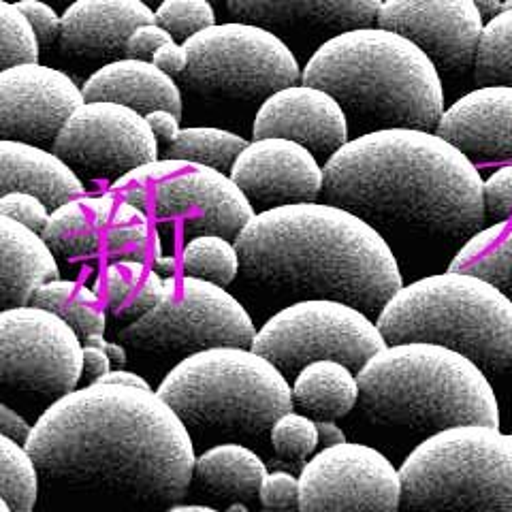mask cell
Listing matches in <instances>:
<instances>
[{"mask_svg": "<svg viewBox=\"0 0 512 512\" xmlns=\"http://www.w3.org/2000/svg\"><path fill=\"white\" fill-rule=\"evenodd\" d=\"M156 24L163 26L175 41L186 43L190 37L216 26V11L212 0H165L156 7Z\"/></svg>", "mask_w": 512, "mask_h": 512, "instance_id": "37", "label": "cell"}, {"mask_svg": "<svg viewBox=\"0 0 512 512\" xmlns=\"http://www.w3.org/2000/svg\"><path fill=\"white\" fill-rule=\"evenodd\" d=\"M178 261L173 259V256H160V259H156L154 263V269L158 271V274H163L165 278H171V276H178Z\"/></svg>", "mask_w": 512, "mask_h": 512, "instance_id": "53", "label": "cell"}, {"mask_svg": "<svg viewBox=\"0 0 512 512\" xmlns=\"http://www.w3.org/2000/svg\"><path fill=\"white\" fill-rule=\"evenodd\" d=\"M180 267L184 276L227 286L242 271V261H239L237 246L231 239L220 235H201L186 242Z\"/></svg>", "mask_w": 512, "mask_h": 512, "instance_id": "32", "label": "cell"}, {"mask_svg": "<svg viewBox=\"0 0 512 512\" xmlns=\"http://www.w3.org/2000/svg\"><path fill=\"white\" fill-rule=\"evenodd\" d=\"M293 397L314 421H335L359 402V378L340 361H316L295 376Z\"/></svg>", "mask_w": 512, "mask_h": 512, "instance_id": "27", "label": "cell"}, {"mask_svg": "<svg viewBox=\"0 0 512 512\" xmlns=\"http://www.w3.org/2000/svg\"><path fill=\"white\" fill-rule=\"evenodd\" d=\"M0 28H3V71L20 64L39 62L41 41L26 15L11 0H0Z\"/></svg>", "mask_w": 512, "mask_h": 512, "instance_id": "36", "label": "cell"}, {"mask_svg": "<svg viewBox=\"0 0 512 512\" xmlns=\"http://www.w3.org/2000/svg\"><path fill=\"white\" fill-rule=\"evenodd\" d=\"M229 512H248V510H246L244 504H233V506L229 508Z\"/></svg>", "mask_w": 512, "mask_h": 512, "instance_id": "57", "label": "cell"}, {"mask_svg": "<svg viewBox=\"0 0 512 512\" xmlns=\"http://www.w3.org/2000/svg\"><path fill=\"white\" fill-rule=\"evenodd\" d=\"M348 133V116L342 105L329 92L306 84L271 94L256 111L252 126L254 139L295 141L325 163L350 141Z\"/></svg>", "mask_w": 512, "mask_h": 512, "instance_id": "19", "label": "cell"}, {"mask_svg": "<svg viewBox=\"0 0 512 512\" xmlns=\"http://www.w3.org/2000/svg\"><path fill=\"white\" fill-rule=\"evenodd\" d=\"M148 265L143 261H116L111 263L101 276L103 299L111 312H118L131 299L139 282L146 278Z\"/></svg>", "mask_w": 512, "mask_h": 512, "instance_id": "40", "label": "cell"}, {"mask_svg": "<svg viewBox=\"0 0 512 512\" xmlns=\"http://www.w3.org/2000/svg\"><path fill=\"white\" fill-rule=\"evenodd\" d=\"M0 190L28 192L50 210L84 197V182L77 171L52 150L24 141H0Z\"/></svg>", "mask_w": 512, "mask_h": 512, "instance_id": "23", "label": "cell"}, {"mask_svg": "<svg viewBox=\"0 0 512 512\" xmlns=\"http://www.w3.org/2000/svg\"><path fill=\"white\" fill-rule=\"evenodd\" d=\"M167 512H220V510L210 508V506H197V504H192V506H173V508H169Z\"/></svg>", "mask_w": 512, "mask_h": 512, "instance_id": "56", "label": "cell"}, {"mask_svg": "<svg viewBox=\"0 0 512 512\" xmlns=\"http://www.w3.org/2000/svg\"><path fill=\"white\" fill-rule=\"evenodd\" d=\"M45 3H47V0H45ZM56 3H67V0H56ZM71 3H75V0H69V5Z\"/></svg>", "mask_w": 512, "mask_h": 512, "instance_id": "59", "label": "cell"}, {"mask_svg": "<svg viewBox=\"0 0 512 512\" xmlns=\"http://www.w3.org/2000/svg\"><path fill=\"white\" fill-rule=\"evenodd\" d=\"M195 474L222 498H252L269 474L265 461L242 444H220L197 457Z\"/></svg>", "mask_w": 512, "mask_h": 512, "instance_id": "28", "label": "cell"}, {"mask_svg": "<svg viewBox=\"0 0 512 512\" xmlns=\"http://www.w3.org/2000/svg\"><path fill=\"white\" fill-rule=\"evenodd\" d=\"M256 327L224 286L190 276L165 278V295L143 318L128 323L120 340L150 355H197L203 350L252 348Z\"/></svg>", "mask_w": 512, "mask_h": 512, "instance_id": "10", "label": "cell"}, {"mask_svg": "<svg viewBox=\"0 0 512 512\" xmlns=\"http://www.w3.org/2000/svg\"><path fill=\"white\" fill-rule=\"evenodd\" d=\"M99 382L103 384H122V387H137V389H146L152 391L150 384L143 380L141 376L133 374V372H126V370H111L107 376H103ZM96 384V382H94Z\"/></svg>", "mask_w": 512, "mask_h": 512, "instance_id": "51", "label": "cell"}, {"mask_svg": "<svg viewBox=\"0 0 512 512\" xmlns=\"http://www.w3.org/2000/svg\"><path fill=\"white\" fill-rule=\"evenodd\" d=\"M86 103L84 90L58 69L20 64L0 71V135L32 146H54L64 124Z\"/></svg>", "mask_w": 512, "mask_h": 512, "instance_id": "17", "label": "cell"}, {"mask_svg": "<svg viewBox=\"0 0 512 512\" xmlns=\"http://www.w3.org/2000/svg\"><path fill=\"white\" fill-rule=\"evenodd\" d=\"M163 224H178L184 235H220L235 239L256 216V207L229 173L190 165L158 188L152 203Z\"/></svg>", "mask_w": 512, "mask_h": 512, "instance_id": "16", "label": "cell"}, {"mask_svg": "<svg viewBox=\"0 0 512 512\" xmlns=\"http://www.w3.org/2000/svg\"><path fill=\"white\" fill-rule=\"evenodd\" d=\"M504 7H512V0H504Z\"/></svg>", "mask_w": 512, "mask_h": 512, "instance_id": "60", "label": "cell"}, {"mask_svg": "<svg viewBox=\"0 0 512 512\" xmlns=\"http://www.w3.org/2000/svg\"><path fill=\"white\" fill-rule=\"evenodd\" d=\"M24 446L52 483L150 504L180 500L197 463L163 397L103 382L56 399Z\"/></svg>", "mask_w": 512, "mask_h": 512, "instance_id": "1", "label": "cell"}, {"mask_svg": "<svg viewBox=\"0 0 512 512\" xmlns=\"http://www.w3.org/2000/svg\"><path fill=\"white\" fill-rule=\"evenodd\" d=\"M86 101L120 103L148 116L156 109H169L182 116V92L173 77L150 60L122 58L103 64L82 86Z\"/></svg>", "mask_w": 512, "mask_h": 512, "instance_id": "24", "label": "cell"}, {"mask_svg": "<svg viewBox=\"0 0 512 512\" xmlns=\"http://www.w3.org/2000/svg\"><path fill=\"white\" fill-rule=\"evenodd\" d=\"M105 254L111 261H152L160 259V239L141 207L120 201L105 235Z\"/></svg>", "mask_w": 512, "mask_h": 512, "instance_id": "31", "label": "cell"}, {"mask_svg": "<svg viewBox=\"0 0 512 512\" xmlns=\"http://www.w3.org/2000/svg\"><path fill=\"white\" fill-rule=\"evenodd\" d=\"M84 374L77 331L54 312L7 308L0 314V378L9 389L64 397Z\"/></svg>", "mask_w": 512, "mask_h": 512, "instance_id": "12", "label": "cell"}, {"mask_svg": "<svg viewBox=\"0 0 512 512\" xmlns=\"http://www.w3.org/2000/svg\"><path fill=\"white\" fill-rule=\"evenodd\" d=\"M0 246H3V306L26 308L39 286L58 280L60 269L52 248L41 233L13 218L0 216Z\"/></svg>", "mask_w": 512, "mask_h": 512, "instance_id": "25", "label": "cell"}, {"mask_svg": "<svg viewBox=\"0 0 512 512\" xmlns=\"http://www.w3.org/2000/svg\"><path fill=\"white\" fill-rule=\"evenodd\" d=\"M487 18L476 0H382L376 26L406 37L440 73L474 67Z\"/></svg>", "mask_w": 512, "mask_h": 512, "instance_id": "15", "label": "cell"}, {"mask_svg": "<svg viewBox=\"0 0 512 512\" xmlns=\"http://www.w3.org/2000/svg\"><path fill=\"white\" fill-rule=\"evenodd\" d=\"M248 143L244 137L222 128L190 126L182 128L180 135L169 143L167 158L231 173L235 160L248 148Z\"/></svg>", "mask_w": 512, "mask_h": 512, "instance_id": "30", "label": "cell"}, {"mask_svg": "<svg viewBox=\"0 0 512 512\" xmlns=\"http://www.w3.org/2000/svg\"><path fill=\"white\" fill-rule=\"evenodd\" d=\"M120 199L114 192L99 197H77L52 210L41 237L56 256L77 263L94 259L105 250V235Z\"/></svg>", "mask_w": 512, "mask_h": 512, "instance_id": "26", "label": "cell"}, {"mask_svg": "<svg viewBox=\"0 0 512 512\" xmlns=\"http://www.w3.org/2000/svg\"><path fill=\"white\" fill-rule=\"evenodd\" d=\"M52 148L90 180L116 182L124 173L158 160V139L146 116L107 101L77 107Z\"/></svg>", "mask_w": 512, "mask_h": 512, "instance_id": "14", "label": "cell"}, {"mask_svg": "<svg viewBox=\"0 0 512 512\" xmlns=\"http://www.w3.org/2000/svg\"><path fill=\"white\" fill-rule=\"evenodd\" d=\"M143 3H146V5H150V7H160V5H163L165 3V0H143Z\"/></svg>", "mask_w": 512, "mask_h": 512, "instance_id": "58", "label": "cell"}, {"mask_svg": "<svg viewBox=\"0 0 512 512\" xmlns=\"http://www.w3.org/2000/svg\"><path fill=\"white\" fill-rule=\"evenodd\" d=\"M485 182L436 131L391 128L350 139L325 163V203L378 231L470 239L485 222Z\"/></svg>", "mask_w": 512, "mask_h": 512, "instance_id": "2", "label": "cell"}, {"mask_svg": "<svg viewBox=\"0 0 512 512\" xmlns=\"http://www.w3.org/2000/svg\"><path fill=\"white\" fill-rule=\"evenodd\" d=\"M271 444H274V451L284 459H308V455H312L320 444L316 421L308 414L286 412L271 427Z\"/></svg>", "mask_w": 512, "mask_h": 512, "instance_id": "38", "label": "cell"}, {"mask_svg": "<svg viewBox=\"0 0 512 512\" xmlns=\"http://www.w3.org/2000/svg\"><path fill=\"white\" fill-rule=\"evenodd\" d=\"M235 246L246 280L299 301L333 299L380 314L404 288L380 231L331 203L259 212Z\"/></svg>", "mask_w": 512, "mask_h": 512, "instance_id": "3", "label": "cell"}, {"mask_svg": "<svg viewBox=\"0 0 512 512\" xmlns=\"http://www.w3.org/2000/svg\"><path fill=\"white\" fill-rule=\"evenodd\" d=\"M0 216L13 218L24 227L41 233L50 220V207L28 192H9L0 197Z\"/></svg>", "mask_w": 512, "mask_h": 512, "instance_id": "41", "label": "cell"}, {"mask_svg": "<svg viewBox=\"0 0 512 512\" xmlns=\"http://www.w3.org/2000/svg\"><path fill=\"white\" fill-rule=\"evenodd\" d=\"M237 22L263 26L276 35H325L370 28L382 0H227Z\"/></svg>", "mask_w": 512, "mask_h": 512, "instance_id": "22", "label": "cell"}, {"mask_svg": "<svg viewBox=\"0 0 512 512\" xmlns=\"http://www.w3.org/2000/svg\"><path fill=\"white\" fill-rule=\"evenodd\" d=\"M152 62L156 64V67H158L160 71H165L167 75H171V77L180 75V77H182L184 71L188 69L190 58H188V52H186L184 43L171 41V43L160 47V50L154 54Z\"/></svg>", "mask_w": 512, "mask_h": 512, "instance_id": "47", "label": "cell"}, {"mask_svg": "<svg viewBox=\"0 0 512 512\" xmlns=\"http://www.w3.org/2000/svg\"><path fill=\"white\" fill-rule=\"evenodd\" d=\"M301 82L329 92L361 135L391 128L436 131L446 111L434 60L380 26L327 39L308 60Z\"/></svg>", "mask_w": 512, "mask_h": 512, "instance_id": "4", "label": "cell"}, {"mask_svg": "<svg viewBox=\"0 0 512 512\" xmlns=\"http://www.w3.org/2000/svg\"><path fill=\"white\" fill-rule=\"evenodd\" d=\"M175 41L169 32L158 26L156 22L152 24H143L139 26L131 39H128V45H126V58H135V60H150L154 58V54L160 50V47L167 45Z\"/></svg>", "mask_w": 512, "mask_h": 512, "instance_id": "45", "label": "cell"}, {"mask_svg": "<svg viewBox=\"0 0 512 512\" xmlns=\"http://www.w3.org/2000/svg\"><path fill=\"white\" fill-rule=\"evenodd\" d=\"M182 84L214 101H265L295 86L303 71L280 35L248 22L216 24L186 43Z\"/></svg>", "mask_w": 512, "mask_h": 512, "instance_id": "9", "label": "cell"}, {"mask_svg": "<svg viewBox=\"0 0 512 512\" xmlns=\"http://www.w3.org/2000/svg\"><path fill=\"white\" fill-rule=\"evenodd\" d=\"M485 212L495 222L512 218V165H504L485 180Z\"/></svg>", "mask_w": 512, "mask_h": 512, "instance_id": "42", "label": "cell"}, {"mask_svg": "<svg viewBox=\"0 0 512 512\" xmlns=\"http://www.w3.org/2000/svg\"><path fill=\"white\" fill-rule=\"evenodd\" d=\"M259 498L263 506L284 510L299 506V478L288 472H271L265 476Z\"/></svg>", "mask_w": 512, "mask_h": 512, "instance_id": "44", "label": "cell"}, {"mask_svg": "<svg viewBox=\"0 0 512 512\" xmlns=\"http://www.w3.org/2000/svg\"><path fill=\"white\" fill-rule=\"evenodd\" d=\"M402 476L365 444L323 448L299 474V512H397Z\"/></svg>", "mask_w": 512, "mask_h": 512, "instance_id": "13", "label": "cell"}, {"mask_svg": "<svg viewBox=\"0 0 512 512\" xmlns=\"http://www.w3.org/2000/svg\"><path fill=\"white\" fill-rule=\"evenodd\" d=\"M357 378L359 402L378 425L427 438L461 425L500 429L498 397L487 374L451 348L389 344Z\"/></svg>", "mask_w": 512, "mask_h": 512, "instance_id": "5", "label": "cell"}, {"mask_svg": "<svg viewBox=\"0 0 512 512\" xmlns=\"http://www.w3.org/2000/svg\"><path fill=\"white\" fill-rule=\"evenodd\" d=\"M18 7L28 22L35 28L41 45H52L60 39L62 30V15L45 0H15Z\"/></svg>", "mask_w": 512, "mask_h": 512, "instance_id": "43", "label": "cell"}, {"mask_svg": "<svg viewBox=\"0 0 512 512\" xmlns=\"http://www.w3.org/2000/svg\"><path fill=\"white\" fill-rule=\"evenodd\" d=\"M478 86L512 88V7L487 20L474 60Z\"/></svg>", "mask_w": 512, "mask_h": 512, "instance_id": "33", "label": "cell"}, {"mask_svg": "<svg viewBox=\"0 0 512 512\" xmlns=\"http://www.w3.org/2000/svg\"><path fill=\"white\" fill-rule=\"evenodd\" d=\"M156 22V11L143 0H75L62 13L60 50L96 62L126 58L133 32Z\"/></svg>", "mask_w": 512, "mask_h": 512, "instance_id": "21", "label": "cell"}, {"mask_svg": "<svg viewBox=\"0 0 512 512\" xmlns=\"http://www.w3.org/2000/svg\"><path fill=\"white\" fill-rule=\"evenodd\" d=\"M146 120H148L150 128L154 131L156 139L158 141H165L167 146L182 131V128H180V116L173 114V111H169V109H156V111H152V114L146 116Z\"/></svg>", "mask_w": 512, "mask_h": 512, "instance_id": "48", "label": "cell"}, {"mask_svg": "<svg viewBox=\"0 0 512 512\" xmlns=\"http://www.w3.org/2000/svg\"><path fill=\"white\" fill-rule=\"evenodd\" d=\"M197 429L261 436L293 410L286 376L252 348L224 346L182 359L156 391Z\"/></svg>", "mask_w": 512, "mask_h": 512, "instance_id": "7", "label": "cell"}, {"mask_svg": "<svg viewBox=\"0 0 512 512\" xmlns=\"http://www.w3.org/2000/svg\"><path fill=\"white\" fill-rule=\"evenodd\" d=\"M0 483H3V500L13 512L35 510L39 468L28 448L7 436H0Z\"/></svg>", "mask_w": 512, "mask_h": 512, "instance_id": "34", "label": "cell"}, {"mask_svg": "<svg viewBox=\"0 0 512 512\" xmlns=\"http://www.w3.org/2000/svg\"><path fill=\"white\" fill-rule=\"evenodd\" d=\"M58 316L77 331L79 338H88L94 333H105V310L101 308V297L88 286L77 284L73 297L58 310Z\"/></svg>", "mask_w": 512, "mask_h": 512, "instance_id": "39", "label": "cell"}, {"mask_svg": "<svg viewBox=\"0 0 512 512\" xmlns=\"http://www.w3.org/2000/svg\"><path fill=\"white\" fill-rule=\"evenodd\" d=\"M436 133L474 165H512V88L480 86L448 107Z\"/></svg>", "mask_w": 512, "mask_h": 512, "instance_id": "20", "label": "cell"}, {"mask_svg": "<svg viewBox=\"0 0 512 512\" xmlns=\"http://www.w3.org/2000/svg\"><path fill=\"white\" fill-rule=\"evenodd\" d=\"M192 163H184V160H152V163L141 165L133 171L124 173L122 178H118L114 184H111V192L126 203H133L137 207H152L158 188L163 186L173 175H178L186 171Z\"/></svg>", "mask_w": 512, "mask_h": 512, "instance_id": "35", "label": "cell"}, {"mask_svg": "<svg viewBox=\"0 0 512 512\" xmlns=\"http://www.w3.org/2000/svg\"><path fill=\"white\" fill-rule=\"evenodd\" d=\"M476 3L480 9H483L485 18H489V20L493 18V15H498L504 7V0H476Z\"/></svg>", "mask_w": 512, "mask_h": 512, "instance_id": "55", "label": "cell"}, {"mask_svg": "<svg viewBox=\"0 0 512 512\" xmlns=\"http://www.w3.org/2000/svg\"><path fill=\"white\" fill-rule=\"evenodd\" d=\"M111 372V359L99 346H84V374L94 384Z\"/></svg>", "mask_w": 512, "mask_h": 512, "instance_id": "49", "label": "cell"}, {"mask_svg": "<svg viewBox=\"0 0 512 512\" xmlns=\"http://www.w3.org/2000/svg\"><path fill=\"white\" fill-rule=\"evenodd\" d=\"M75 291H77L75 282L58 278V280H52V282L39 286L35 295H32V299H30V306L58 314V310L73 297Z\"/></svg>", "mask_w": 512, "mask_h": 512, "instance_id": "46", "label": "cell"}, {"mask_svg": "<svg viewBox=\"0 0 512 512\" xmlns=\"http://www.w3.org/2000/svg\"><path fill=\"white\" fill-rule=\"evenodd\" d=\"M103 350L107 352L109 359L114 361V363H118V365H124V363H126V350H124V346L114 344V342H105Z\"/></svg>", "mask_w": 512, "mask_h": 512, "instance_id": "54", "label": "cell"}, {"mask_svg": "<svg viewBox=\"0 0 512 512\" xmlns=\"http://www.w3.org/2000/svg\"><path fill=\"white\" fill-rule=\"evenodd\" d=\"M316 427H318V442L325 448L348 442L342 427H338L333 421H316Z\"/></svg>", "mask_w": 512, "mask_h": 512, "instance_id": "52", "label": "cell"}, {"mask_svg": "<svg viewBox=\"0 0 512 512\" xmlns=\"http://www.w3.org/2000/svg\"><path fill=\"white\" fill-rule=\"evenodd\" d=\"M387 346L370 314L342 301L306 299L271 316L252 350L288 378L316 361H340L359 374Z\"/></svg>", "mask_w": 512, "mask_h": 512, "instance_id": "11", "label": "cell"}, {"mask_svg": "<svg viewBox=\"0 0 512 512\" xmlns=\"http://www.w3.org/2000/svg\"><path fill=\"white\" fill-rule=\"evenodd\" d=\"M399 476L406 512H512V434L444 429L414 448Z\"/></svg>", "mask_w": 512, "mask_h": 512, "instance_id": "8", "label": "cell"}, {"mask_svg": "<svg viewBox=\"0 0 512 512\" xmlns=\"http://www.w3.org/2000/svg\"><path fill=\"white\" fill-rule=\"evenodd\" d=\"M0 429H3V436L15 440V442H28L32 427L22 419L18 412H13L9 406H0Z\"/></svg>", "mask_w": 512, "mask_h": 512, "instance_id": "50", "label": "cell"}, {"mask_svg": "<svg viewBox=\"0 0 512 512\" xmlns=\"http://www.w3.org/2000/svg\"><path fill=\"white\" fill-rule=\"evenodd\" d=\"M389 344L451 348L485 374L512 370V301L491 282L446 271L404 286L378 314Z\"/></svg>", "mask_w": 512, "mask_h": 512, "instance_id": "6", "label": "cell"}, {"mask_svg": "<svg viewBox=\"0 0 512 512\" xmlns=\"http://www.w3.org/2000/svg\"><path fill=\"white\" fill-rule=\"evenodd\" d=\"M448 271L483 278L512 301V220L474 233L455 254Z\"/></svg>", "mask_w": 512, "mask_h": 512, "instance_id": "29", "label": "cell"}, {"mask_svg": "<svg viewBox=\"0 0 512 512\" xmlns=\"http://www.w3.org/2000/svg\"><path fill=\"white\" fill-rule=\"evenodd\" d=\"M229 175L263 212L314 203L325 188V167H320L318 158L299 143L280 137L250 141Z\"/></svg>", "mask_w": 512, "mask_h": 512, "instance_id": "18", "label": "cell"}]
</instances>
